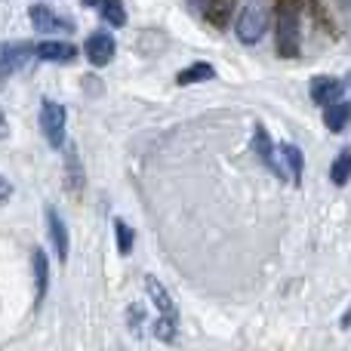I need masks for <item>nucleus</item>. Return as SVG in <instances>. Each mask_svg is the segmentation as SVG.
I'll use <instances>...</instances> for the list:
<instances>
[{
  "instance_id": "8",
  "label": "nucleus",
  "mask_w": 351,
  "mask_h": 351,
  "mask_svg": "<svg viewBox=\"0 0 351 351\" xmlns=\"http://www.w3.org/2000/svg\"><path fill=\"white\" fill-rule=\"evenodd\" d=\"M342 90H346V84L342 80H336V77H311V86H308V93H311V102L315 105H330V102H336V99L342 96Z\"/></svg>"
},
{
  "instance_id": "2",
  "label": "nucleus",
  "mask_w": 351,
  "mask_h": 351,
  "mask_svg": "<svg viewBox=\"0 0 351 351\" xmlns=\"http://www.w3.org/2000/svg\"><path fill=\"white\" fill-rule=\"evenodd\" d=\"M299 47H302V40H299V10L290 0L278 12V49L284 59H296Z\"/></svg>"
},
{
  "instance_id": "13",
  "label": "nucleus",
  "mask_w": 351,
  "mask_h": 351,
  "mask_svg": "<svg viewBox=\"0 0 351 351\" xmlns=\"http://www.w3.org/2000/svg\"><path fill=\"white\" fill-rule=\"evenodd\" d=\"M47 222H49V237H53V247L59 253V259H68V250H71V241H68V228L62 222V216L56 210H47Z\"/></svg>"
},
{
  "instance_id": "20",
  "label": "nucleus",
  "mask_w": 351,
  "mask_h": 351,
  "mask_svg": "<svg viewBox=\"0 0 351 351\" xmlns=\"http://www.w3.org/2000/svg\"><path fill=\"white\" fill-rule=\"evenodd\" d=\"M154 336H158V339H164V342L176 339V330H173V317L170 315H164L158 324H154Z\"/></svg>"
},
{
  "instance_id": "3",
  "label": "nucleus",
  "mask_w": 351,
  "mask_h": 351,
  "mask_svg": "<svg viewBox=\"0 0 351 351\" xmlns=\"http://www.w3.org/2000/svg\"><path fill=\"white\" fill-rule=\"evenodd\" d=\"M65 123H68L65 108H62L59 102H53V99H43V105H40V130H43V136H47V142L53 148L65 145Z\"/></svg>"
},
{
  "instance_id": "1",
  "label": "nucleus",
  "mask_w": 351,
  "mask_h": 351,
  "mask_svg": "<svg viewBox=\"0 0 351 351\" xmlns=\"http://www.w3.org/2000/svg\"><path fill=\"white\" fill-rule=\"evenodd\" d=\"M268 28V6L265 0H243L241 6V16H237V40L247 43V47H253V43L262 40V34H265Z\"/></svg>"
},
{
  "instance_id": "17",
  "label": "nucleus",
  "mask_w": 351,
  "mask_h": 351,
  "mask_svg": "<svg viewBox=\"0 0 351 351\" xmlns=\"http://www.w3.org/2000/svg\"><path fill=\"white\" fill-rule=\"evenodd\" d=\"M99 12L108 25L114 28H123L127 25V10H123V0H99Z\"/></svg>"
},
{
  "instance_id": "11",
  "label": "nucleus",
  "mask_w": 351,
  "mask_h": 351,
  "mask_svg": "<svg viewBox=\"0 0 351 351\" xmlns=\"http://www.w3.org/2000/svg\"><path fill=\"white\" fill-rule=\"evenodd\" d=\"M324 123H327V130H333V133H342L351 123V102L336 99V102L324 105Z\"/></svg>"
},
{
  "instance_id": "4",
  "label": "nucleus",
  "mask_w": 351,
  "mask_h": 351,
  "mask_svg": "<svg viewBox=\"0 0 351 351\" xmlns=\"http://www.w3.org/2000/svg\"><path fill=\"white\" fill-rule=\"evenodd\" d=\"M114 37L108 34V31H96V34H90L86 37V43H84V53H86V59H90V65H96V68H105L111 59H114Z\"/></svg>"
},
{
  "instance_id": "15",
  "label": "nucleus",
  "mask_w": 351,
  "mask_h": 351,
  "mask_svg": "<svg viewBox=\"0 0 351 351\" xmlns=\"http://www.w3.org/2000/svg\"><path fill=\"white\" fill-rule=\"evenodd\" d=\"M145 287H148V296H152V302H154V308L160 311V315H176V305H173V299H170V293L164 290V284H160L158 278H148L145 280Z\"/></svg>"
},
{
  "instance_id": "18",
  "label": "nucleus",
  "mask_w": 351,
  "mask_h": 351,
  "mask_svg": "<svg viewBox=\"0 0 351 351\" xmlns=\"http://www.w3.org/2000/svg\"><path fill=\"white\" fill-rule=\"evenodd\" d=\"M68 173H65V179H68V188L71 191H80V185H84V170H80V160H77V152L74 148H68Z\"/></svg>"
},
{
  "instance_id": "19",
  "label": "nucleus",
  "mask_w": 351,
  "mask_h": 351,
  "mask_svg": "<svg viewBox=\"0 0 351 351\" xmlns=\"http://www.w3.org/2000/svg\"><path fill=\"white\" fill-rule=\"evenodd\" d=\"M114 234H117V253L130 256V250H133V228L123 219H114Z\"/></svg>"
},
{
  "instance_id": "14",
  "label": "nucleus",
  "mask_w": 351,
  "mask_h": 351,
  "mask_svg": "<svg viewBox=\"0 0 351 351\" xmlns=\"http://www.w3.org/2000/svg\"><path fill=\"white\" fill-rule=\"evenodd\" d=\"M213 77H216V68L206 65V62H194V65L182 68V71L176 74V84L188 86V84H204V80H213Z\"/></svg>"
},
{
  "instance_id": "24",
  "label": "nucleus",
  "mask_w": 351,
  "mask_h": 351,
  "mask_svg": "<svg viewBox=\"0 0 351 351\" xmlns=\"http://www.w3.org/2000/svg\"><path fill=\"white\" fill-rule=\"evenodd\" d=\"M342 6H348V10H351V0H342Z\"/></svg>"
},
{
  "instance_id": "7",
  "label": "nucleus",
  "mask_w": 351,
  "mask_h": 351,
  "mask_svg": "<svg viewBox=\"0 0 351 351\" xmlns=\"http://www.w3.org/2000/svg\"><path fill=\"white\" fill-rule=\"evenodd\" d=\"M253 148H256V154H259V160L268 167L274 176H280L284 179V170H280V164H278V148H274V142H271V136H268V130L262 127V123H256V133H253Z\"/></svg>"
},
{
  "instance_id": "22",
  "label": "nucleus",
  "mask_w": 351,
  "mask_h": 351,
  "mask_svg": "<svg viewBox=\"0 0 351 351\" xmlns=\"http://www.w3.org/2000/svg\"><path fill=\"white\" fill-rule=\"evenodd\" d=\"M0 136H6V121H3V111H0Z\"/></svg>"
},
{
  "instance_id": "5",
  "label": "nucleus",
  "mask_w": 351,
  "mask_h": 351,
  "mask_svg": "<svg viewBox=\"0 0 351 351\" xmlns=\"http://www.w3.org/2000/svg\"><path fill=\"white\" fill-rule=\"evenodd\" d=\"M28 19H31V25H34L37 31H43V34H59V31H74V22L71 19H65V16H56L49 6H31L28 10Z\"/></svg>"
},
{
  "instance_id": "25",
  "label": "nucleus",
  "mask_w": 351,
  "mask_h": 351,
  "mask_svg": "<svg viewBox=\"0 0 351 351\" xmlns=\"http://www.w3.org/2000/svg\"><path fill=\"white\" fill-rule=\"evenodd\" d=\"M194 3H197V6H204V3H206V0H194Z\"/></svg>"
},
{
  "instance_id": "16",
  "label": "nucleus",
  "mask_w": 351,
  "mask_h": 351,
  "mask_svg": "<svg viewBox=\"0 0 351 351\" xmlns=\"http://www.w3.org/2000/svg\"><path fill=\"white\" fill-rule=\"evenodd\" d=\"M348 179H351V145H346L339 154H336V160H333V167H330V182L333 185H348Z\"/></svg>"
},
{
  "instance_id": "23",
  "label": "nucleus",
  "mask_w": 351,
  "mask_h": 351,
  "mask_svg": "<svg viewBox=\"0 0 351 351\" xmlns=\"http://www.w3.org/2000/svg\"><path fill=\"white\" fill-rule=\"evenodd\" d=\"M84 6H99V0H80Z\"/></svg>"
},
{
  "instance_id": "26",
  "label": "nucleus",
  "mask_w": 351,
  "mask_h": 351,
  "mask_svg": "<svg viewBox=\"0 0 351 351\" xmlns=\"http://www.w3.org/2000/svg\"><path fill=\"white\" fill-rule=\"evenodd\" d=\"M348 90H351V77H348Z\"/></svg>"
},
{
  "instance_id": "6",
  "label": "nucleus",
  "mask_w": 351,
  "mask_h": 351,
  "mask_svg": "<svg viewBox=\"0 0 351 351\" xmlns=\"http://www.w3.org/2000/svg\"><path fill=\"white\" fill-rule=\"evenodd\" d=\"M31 53H37V47H31V43H25V40L6 43V47L0 49V77H10L12 71H19V68L31 59Z\"/></svg>"
},
{
  "instance_id": "21",
  "label": "nucleus",
  "mask_w": 351,
  "mask_h": 351,
  "mask_svg": "<svg viewBox=\"0 0 351 351\" xmlns=\"http://www.w3.org/2000/svg\"><path fill=\"white\" fill-rule=\"evenodd\" d=\"M10 197H12V185L3 179V176H0V204H6Z\"/></svg>"
},
{
  "instance_id": "12",
  "label": "nucleus",
  "mask_w": 351,
  "mask_h": 351,
  "mask_svg": "<svg viewBox=\"0 0 351 351\" xmlns=\"http://www.w3.org/2000/svg\"><path fill=\"white\" fill-rule=\"evenodd\" d=\"M278 154H280V170H284V179H290V182L302 179L305 158H302V152H299V145H280Z\"/></svg>"
},
{
  "instance_id": "9",
  "label": "nucleus",
  "mask_w": 351,
  "mask_h": 351,
  "mask_svg": "<svg viewBox=\"0 0 351 351\" xmlns=\"http://www.w3.org/2000/svg\"><path fill=\"white\" fill-rule=\"evenodd\" d=\"M34 56L43 62H56V65H71V62L77 59V49H74L71 43H62V40H43V43H37Z\"/></svg>"
},
{
  "instance_id": "10",
  "label": "nucleus",
  "mask_w": 351,
  "mask_h": 351,
  "mask_svg": "<svg viewBox=\"0 0 351 351\" xmlns=\"http://www.w3.org/2000/svg\"><path fill=\"white\" fill-rule=\"evenodd\" d=\"M31 268H34V299H37V305H40L49 290V259L40 247L31 253Z\"/></svg>"
}]
</instances>
